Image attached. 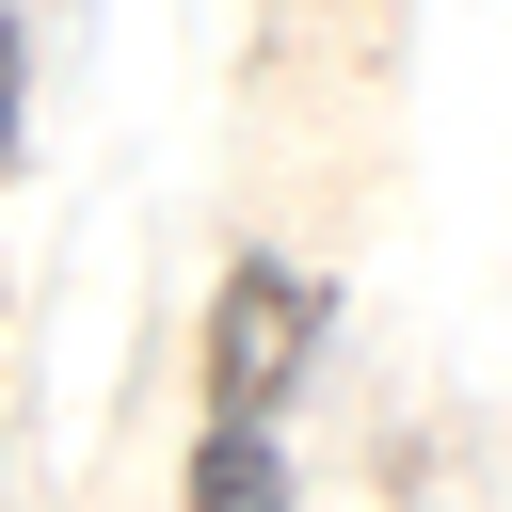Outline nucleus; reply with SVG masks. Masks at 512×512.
Here are the masks:
<instances>
[{
	"label": "nucleus",
	"instance_id": "obj_1",
	"mask_svg": "<svg viewBox=\"0 0 512 512\" xmlns=\"http://www.w3.org/2000/svg\"><path fill=\"white\" fill-rule=\"evenodd\" d=\"M320 320H336V288H320V272L240 256V272H224V304H208V432H272V400L304 384Z\"/></svg>",
	"mask_w": 512,
	"mask_h": 512
},
{
	"label": "nucleus",
	"instance_id": "obj_2",
	"mask_svg": "<svg viewBox=\"0 0 512 512\" xmlns=\"http://www.w3.org/2000/svg\"><path fill=\"white\" fill-rule=\"evenodd\" d=\"M192 512H288L272 432H192Z\"/></svg>",
	"mask_w": 512,
	"mask_h": 512
},
{
	"label": "nucleus",
	"instance_id": "obj_3",
	"mask_svg": "<svg viewBox=\"0 0 512 512\" xmlns=\"http://www.w3.org/2000/svg\"><path fill=\"white\" fill-rule=\"evenodd\" d=\"M16 80H32V48H16V16H0V160H16Z\"/></svg>",
	"mask_w": 512,
	"mask_h": 512
}]
</instances>
